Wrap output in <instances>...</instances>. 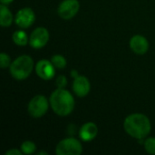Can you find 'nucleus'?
I'll return each mask as SVG.
<instances>
[{
    "label": "nucleus",
    "mask_w": 155,
    "mask_h": 155,
    "mask_svg": "<svg viewBox=\"0 0 155 155\" xmlns=\"http://www.w3.org/2000/svg\"><path fill=\"white\" fill-rule=\"evenodd\" d=\"M124 129L133 138L142 140L151 132L152 125L149 118L143 114H132L124 122Z\"/></svg>",
    "instance_id": "f257e3e1"
},
{
    "label": "nucleus",
    "mask_w": 155,
    "mask_h": 155,
    "mask_svg": "<svg viewBox=\"0 0 155 155\" xmlns=\"http://www.w3.org/2000/svg\"><path fill=\"white\" fill-rule=\"evenodd\" d=\"M51 108L59 116L69 115L74 108V99L71 93L64 88L54 90L49 99Z\"/></svg>",
    "instance_id": "f03ea898"
},
{
    "label": "nucleus",
    "mask_w": 155,
    "mask_h": 155,
    "mask_svg": "<svg viewBox=\"0 0 155 155\" xmlns=\"http://www.w3.org/2000/svg\"><path fill=\"white\" fill-rule=\"evenodd\" d=\"M34 69V61L29 55L24 54L18 56L12 62L9 70L13 78L16 80H25L32 73Z\"/></svg>",
    "instance_id": "7ed1b4c3"
},
{
    "label": "nucleus",
    "mask_w": 155,
    "mask_h": 155,
    "mask_svg": "<svg viewBox=\"0 0 155 155\" xmlns=\"http://www.w3.org/2000/svg\"><path fill=\"white\" fill-rule=\"evenodd\" d=\"M83 153V146L80 141L69 137L60 141L55 148L57 155H80Z\"/></svg>",
    "instance_id": "20e7f679"
},
{
    "label": "nucleus",
    "mask_w": 155,
    "mask_h": 155,
    "mask_svg": "<svg viewBox=\"0 0 155 155\" xmlns=\"http://www.w3.org/2000/svg\"><path fill=\"white\" fill-rule=\"evenodd\" d=\"M49 108V103L45 95L38 94L34 96L27 106L28 114L34 118H40L44 116Z\"/></svg>",
    "instance_id": "39448f33"
},
{
    "label": "nucleus",
    "mask_w": 155,
    "mask_h": 155,
    "mask_svg": "<svg viewBox=\"0 0 155 155\" xmlns=\"http://www.w3.org/2000/svg\"><path fill=\"white\" fill-rule=\"evenodd\" d=\"M79 9L80 3L78 0H64L57 8V14L62 19L69 20L76 15Z\"/></svg>",
    "instance_id": "423d86ee"
},
{
    "label": "nucleus",
    "mask_w": 155,
    "mask_h": 155,
    "mask_svg": "<svg viewBox=\"0 0 155 155\" xmlns=\"http://www.w3.org/2000/svg\"><path fill=\"white\" fill-rule=\"evenodd\" d=\"M49 40V32L45 27L35 28L29 37V45L35 49L43 48Z\"/></svg>",
    "instance_id": "0eeeda50"
},
{
    "label": "nucleus",
    "mask_w": 155,
    "mask_h": 155,
    "mask_svg": "<svg viewBox=\"0 0 155 155\" xmlns=\"http://www.w3.org/2000/svg\"><path fill=\"white\" fill-rule=\"evenodd\" d=\"M35 21V14L30 7H25L20 9L15 18V24L21 28L30 27Z\"/></svg>",
    "instance_id": "6e6552de"
},
{
    "label": "nucleus",
    "mask_w": 155,
    "mask_h": 155,
    "mask_svg": "<svg viewBox=\"0 0 155 155\" xmlns=\"http://www.w3.org/2000/svg\"><path fill=\"white\" fill-rule=\"evenodd\" d=\"M35 73L43 80H51L55 74V67L51 61L42 59L38 61L35 65Z\"/></svg>",
    "instance_id": "1a4fd4ad"
},
{
    "label": "nucleus",
    "mask_w": 155,
    "mask_h": 155,
    "mask_svg": "<svg viewBox=\"0 0 155 155\" xmlns=\"http://www.w3.org/2000/svg\"><path fill=\"white\" fill-rule=\"evenodd\" d=\"M91 90V84L84 75H77L73 83V91L78 97L86 96Z\"/></svg>",
    "instance_id": "9d476101"
},
{
    "label": "nucleus",
    "mask_w": 155,
    "mask_h": 155,
    "mask_svg": "<svg viewBox=\"0 0 155 155\" xmlns=\"http://www.w3.org/2000/svg\"><path fill=\"white\" fill-rule=\"evenodd\" d=\"M130 47L136 54L143 55L146 54L149 49V42L144 36L141 35H136L131 38Z\"/></svg>",
    "instance_id": "9b49d317"
},
{
    "label": "nucleus",
    "mask_w": 155,
    "mask_h": 155,
    "mask_svg": "<svg viewBox=\"0 0 155 155\" xmlns=\"http://www.w3.org/2000/svg\"><path fill=\"white\" fill-rule=\"evenodd\" d=\"M98 134L97 125L94 123L89 122L82 125L79 131L80 139L84 142H91L94 140Z\"/></svg>",
    "instance_id": "f8f14e48"
},
{
    "label": "nucleus",
    "mask_w": 155,
    "mask_h": 155,
    "mask_svg": "<svg viewBox=\"0 0 155 155\" xmlns=\"http://www.w3.org/2000/svg\"><path fill=\"white\" fill-rule=\"evenodd\" d=\"M13 15L5 5H0V25L2 27H8L13 23Z\"/></svg>",
    "instance_id": "ddd939ff"
},
{
    "label": "nucleus",
    "mask_w": 155,
    "mask_h": 155,
    "mask_svg": "<svg viewBox=\"0 0 155 155\" xmlns=\"http://www.w3.org/2000/svg\"><path fill=\"white\" fill-rule=\"evenodd\" d=\"M12 39H13V42L16 45H19V46H25L29 42V38L26 33L22 30L15 31L12 35Z\"/></svg>",
    "instance_id": "4468645a"
},
{
    "label": "nucleus",
    "mask_w": 155,
    "mask_h": 155,
    "mask_svg": "<svg viewBox=\"0 0 155 155\" xmlns=\"http://www.w3.org/2000/svg\"><path fill=\"white\" fill-rule=\"evenodd\" d=\"M51 62L57 69H64L66 66V59L61 54H54L51 58Z\"/></svg>",
    "instance_id": "2eb2a0df"
},
{
    "label": "nucleus",
    "mask_w": 155,
    "mask_h": 155,
    "mask_svg": "<svg viewBox=\"0 0 155 155\" xmlns=\"http://www.w3.org/2000/svg\"><path fill=\"white\" fill-rule=\"evenodd\" d=\"M36 150V145L31 141H25L21 144V151L25 154H33Z\"/></svg>",
    "instance_id": "dca6fc26"
},
{
    "label": "nucleus",
    "mask_w": 155,
    "mask_h": 155,
    "mask_svg": "<svg viewBox=\"0 0 155 155\" xmlns=\"http://www.w3.org/2000/svg\"><path fill=\"white\" fill-rule=\"evenodd\" d=\"M144 149L148 153L155 155V137H151L145 140Z\"/></svg>",
    "instance_id": "f3484780"
},
{
    "label": "nucleus",
    "mask_w": 155,
    "mask_h": 155,
    "mask_svg": "<svg viewBox=\"0 0 155 155\" xmlns=\"http://www.w3.org/2000/svg\"><path fill=\"white\" fill-rule=\"evenodd\" d=\"M12 62L10 56L5 53H1L0 54V66L2 69H5L7 67H10Z\"/></svg>",
    "instance_id": "a211bd4d"
},
{
    "label": "nucleus",
    "mask_w": 155,
    "mask_h": 155,
    "mask_svg": "<svg viewBox=\"0 0 155 155\" xmlns=\"http://www.w3.org/2000/svg\"><path fill=\"white\" fill-rule=\"evenodd\" d=\"M66 84H67V79L64 75H59L56 78V86L58 88H64Z\"/></svg>",
    "instance_id": "6ab92c4d"
},
{
    "label": "nucleus",
    "mask_w": 155,
    "mask_h": 155,
    "mask_svg": "<svg viewBox=\"0 0 155 155\" xmlns=\"http://www.w3.org/2000/svg\"><path fill=\"white\" fill-rule=\"evenodd\" d=\"M22 151H19L17 149H10L7 152H5V155H21L22 154Z\"/></svg>",
    "instance_id": "aec40b11"
},
{
    "label": "nucleus",
    "mask_w": 155,
    "mask_h": 155,
    "mask_svg": "<svg viewBox=\"0 0 155 155\" xmlns=\"http://www.w3.org/2000/svg\"><path fill=\"white\" fill-rule=\"evenodd\" d=\"M1 1V3L3 4V5H9V4H11L14 0H0Z\"/></svg>",
    "instance_id": "412c9836"
},
{
    "label": "nucleus",
    "mask_w": 155,
    "mask_h": 155,
    "mask_svg": "<svg viewBox=\"0 0 155 155\" xmlns=\"http://www.w3.org/2000/svg\"><path fill=\"white\" fill-rule=\"evenodd\" d=\"M37 154H47V153H45V152H40Z\"/></svg>",
    "instance_id": "4be33fe9"
}]
</instances>
